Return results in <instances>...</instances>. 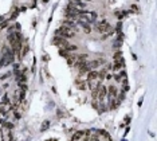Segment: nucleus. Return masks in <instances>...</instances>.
Returning <instances> with one entry per match:
<instances>
[{"label":"nucleus","mask_w":157,"mask_h":141,"mask_svg":"<svg viewBox=\"0 0 157 141\" xmlns=\"http://www.w3.org/2000/svg\"><path fill=\"white\" fill-rule=\"evenodd\" d=\"M56 34H58L59 36H62V38H66V39L75 36V31H74V30L69 28V27H64V26H62L61 28L56 31Z\"/></svg>","instance_id":"1"},{"label":"nucleus","mask_w":157,"mask_h":141,"mask_svg":"<svg viewBox=\"0 0 157 141\" xmlns=\"http://www.w3.org/2000/svg\"><path fill=\"white\" fill-rule=\"evenodd\" d=\"M87 81H99V73L97 70H90L87 73Z\"/></svg>","instance_id":"2"},{"label":"nucleus","mask_w":157,"mask_h":141,"mask_svg":"<svg viewBox=\"0 0 157 141\" xmlns=\"http://www.w3.org/2000/svg\"><path fill=\"white\" fill-rule=\"evenodd\" d=\"M108 94L110 95L111 98H117V94H118V90H117V87L114 85L109 86L108 87Z\"/></svg>","instance_id":"3"},{"label":"nucleus","mask_w":157,"mask_h":141,"mask_svg":"<svg viewBox=\"0 0 157 141\" xmlns=\"http://www.w3.org/2000/svg\"><path fill=\"white\" fill-rule=\"evenodd\" d=\"M81 140H86V132H77L73 136V141H81Z\"/></svg>","instance_id":"4"},{"label":"nucleus","mask_w":157,"mask_h":141,"mask_svg":"<svg viewBox=\"0 0 157 141\" xmlns=\"http://www.w3.org/2000/svg\"><path fill=\"white\" fill-rule=\"evenodd\" d=\"M75 86L79 89V90H85L87 87V83L85 81H81V80H77L75 81Z\"/></svg>","instance_id":"5"},{"label":"nucleus","mask_w":157,"mask_h":141,"mask_svg":"<svg viewBox=\"0 0 157 141\" xmlns=\"http://www.w3.org/2000/svg\"><path fill=\"white\" fill-rule=\"evenodd\" d=\"M118 59H122V55L119 51H117V53L114 54V61H118Z\"/></svg>","instance_id":"6"},{"label":"nucleus","mask_w":157,"mask_h":141,"mask_svg":"<svg viewBox=\"0 0 157 141\" xmlns=\"http://www.w3.org/2000/svg\"><path fill=\"white\" fill-rule=\"evenodd\" d=\"M47 1H48V0H43V3H47Z\"/></svg>","instance_id":"7"}]
</instances>
